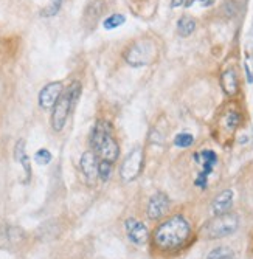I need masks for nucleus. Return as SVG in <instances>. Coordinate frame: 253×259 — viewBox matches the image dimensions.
<instances>
[{"instance_id":"f257e3e1","label":"nucleus","mask_w":253,"mask_h":259,"mask_svg":"<svg viewBox=\"0 0 253 259\" xmlns=\"http://www.w3.org/2000/svg\"><path fill=\"white\" fill-rule=\"evenodd\" d=\"M190 236H191L190 222L183 216L176 214L155 228L154 242L160 250L171 251V250H177L182 245H185Z\"/></svg>"},{"instance_id":"f03ea898","label":"nucleus","mask_w":253,"mask_h":259,"mask_svg":"<svg viewBox=\"0 0 253 259\" xmlns=\"http://www.w3.org/2000/svg\"><path fill=\"white\" fill-rule=\"evenodd\" d=\"M92 146H94L95 154H98L103 160L113 163L118 158L120 148L117 140L112 134V127L106 121H98L92 132Z\"/></svg>"},{"instance_id":"7ed1b4c3","label":"nucleus","mask_w":253,"mask_h":259,"mask_svg":"<svg viewBox=\"0 0 253 259\" xmlns=\"http://www.w3.org/2000/svg\"><path fill=\"white\" fill-rule=\"evenodd\" d=\"M81 93V84L78 81L72 82L67 87V90H64L61 93L59 100L56 101V104L53 106V112H52V127L56 132H61L67 123V118L70 112L73 110L78 98Z\"/></svg>"},{"instance_id":"20e7f679","label":"nucleus","mask_w":253,"mask_h":259,"mask_svg":"<svg viewBox=\"0 0 253 259\" xmlns=\"http://www.w3.org/2000/svg\"><path fill=\"white\" fill-rule=\"evenodd\" d=\"M157 56H158V49L155 40L152 39L137 40L132 45H129L128 50L124 52V61L134 68L151 65L157 59Z\"/></svg>"},{"instance_id":"39448f33","label":"nucleus","mask_w":253,"mask_h":259,"mask_svg":"<svg viewBox=\"0 0 253 259\" xmlns=\"http://www.w3.org/2000/svg\"><path fill=\"white\" fill-rule=\"evenodd\" d=\"M239 227V218L232 213L215 216L205 227L206 239H221L233 234Z\"/></svg>"},{"instance_id":"423d86ee","label":"nucleus","mask_w":253,"mask_h":259,"mask_svg":"<svg viewBox=\"0 0 253 259\" xmlns=\"http://www.w3.org/2000/svg\"><path fill=\"white\" fill-rule=\"evenodd\" d=\"M242 121V115L236 107H227L216 121V132L218 138L222 141H227L228 138H232L236 129L239 127Z\"/></svg>"},{"instance_id":"0eeeda50","label":"nucleus","mask_w":253,"mask_h":259,"mask_svg":"<svg viewBox=\"0 0 253 259\" xmlns=\"http://www.w3.org/2000/svg\"><path fill=\"white\" fill-rule=\"evenodd\" d=\"M194 160L200 166V172L196 179V185L199 188H206V185H208V176L213 172L216 163H218V155L212 149H205V151L194 154Z\"/></svg>"},{"instance_id":"6e6552de","label":"nucleus","mask_w":253,"mask_h":259,"mask_svg":"<svg viewBox=\"0 0 253 259\" xmlns=\"http://www.w3.org/2000/svg\"><path fill=\"white\" fill-rule=\"evenodd\" d=\"M143 149L142 148H134L128 157L124 158L123 164H121V169H120V177L124 180V182H132L134 179H137L142 172V168H143Z\"/></svg>"},{"instance_id":"1a4fd4ad","label":"nucleus","mask_w":253,"mask_h":259,"mask_svg":"<svg viewBox=\"0 0 253 259\" xmlns=\"http://www.w3.org/2000/svg\"><path fill=\"white\" fill-rule=\"evenodd\" d=\"M104 11H106L104 0H90L84 10V16H82L84 27L87 30H94L97 27V23L100 22V19L103 17Z\"/></svg>"},{"instance_id":"9d476101","label":"nucleus","mask_w":253,"mask_h":259,"mask_svg":"<svg viewBox=\"0 0 253 259\" xmlns=\"http://www.w3.org/2000/svg\"><path fill=\"white\" fill-rule=\"evenodd\" d=\"M170 209V199L165 193H155L148 202V218L151 221L162 219Z\"/></svg>"},{"instance_id":"9b49d317","label":"nucleus","mask_w":253,"mask_h":259,"mask_svg":"<svg viewBox=\"0 0 253 259\" xmlns=\"http://www.w3.org/2000/svg\"><path fill=\"white\" fill-rule=\"evenodd\" d=\"M126 233H128L129 241L135 245H145L149 238L148 227L143 222L137 221L134 218H129L126 221Z\"/></svg>"},{"instance_id":"f8f14e48","label":"nucleus","mask_w":253,"mask_h":259,"mask_svg":"<svg viewBox=\"0 0 253 259\" xmlns=\"http://www.w3.org/2000/svg\"><path fill=\"white\" fill-rule=\"evenodd\" d=\"M98 161H97V154L95 151H87L82 154L79 166H81V172L84 174L86 180L89 185H94L97 182L98 177Z\"/></svg>"},{"instance_id":"ddd939ff","label":"nucleus","mask_w":253,"mask_h":259,"mask_svg":"<svg viewBox=\"0 0 253 259\" xmlns=\"http://www.w3.org/2000/svg\"><path fill=\"white\" fill-rule=\"evenodd\" d=\"M62 82L56 81V82H50L45 85L40 93H39V106L42 109H50L56 104V101L59 100L61 93L64 92L62 90Z\"/></svg>"},{"instance_id":"4468645a","label":"nucleus","mask_w":253,"mask_h":259,"mask_svg":"<svg viewBox=\"0 0 253 259\" xmlns=\"http://www.w3.org/2000/svg\"><path fill=\"white\" fill-rule=\"evenodd\" d=\"M25 239V234L20 228L7 225L4 228H0V247L4 248H11L17 244H20Z\"/></svg>"},{"instance_id":"2eb2a0df","label":"nucleus","mask_w":253,"mask_h":259,"mask_svg":"<svg viewBox=\"0 0 253 259\" xmlns=\"http://www.w3.org/2000/svg\"><path fill=\"white\" fill-rule=\"evenodd\" d=\"M131 11L143 19H149L154 16L157 8V0H126Z\"/></svg>"},{"instance_id":"dca6fc26","label":"nucleus","mask_w":253,"mask_h":259,"mask_svg":"<svg viewBox=\"0 0 253 259\" xmlns=\"http://www.w3.org/2000/svg\"><path fill=\"white\" fill-rule=\"evenodd\" d=\"M233 197H235V194H233L232 190H225L219 196H216V199L212 203L213 214L215 216H219V214L228 213L230 208H232V205H233Z\"/></svg>"},{"instance_id":"f3484780","label":"nucleus","mask_w":253,"mask_h":259,"mask_svg":"<svg viewBox=\"0 0 253 259\" xmlns=\"http://www.w3.org/2000/svg\"><path fill=\"white\" fill-rule=\"evenodd\" d=\"M14 158L17 163H20V166L24 168L25 171V179L30 180L31 177V164H30V157L25 152V141L24 140H19L16 146H14Z\"/></svg>"},{"instance_id":"a211bd4d","label":"nucleus","mask_w":253,"mask_h":259,"mask_svg":"<svg viewBox=\"0 0 253 259\" xmlns=\"http://www.w3.org/2000/svg\"><path fill=\"white\" fill-rule=\"evenodd\" d=\"M221 85H222V90L227 93L228 97L236 95V92H238V75L235 72V68H228L222 73Z\"/></svg>"},{"instance_id":"6ab92c4d","label":"nucleus","mask_w":253,"mask_h":259,"mask_svg":"<svg viewBox=\"0 0 253 259\" xmlns=\"http://www.w3.org/2000/svg\"><path fill=\"white\" fill-rule=\"evenodd\" d=\"M194 30H196V22H194L193 17H190V16H183V17L179 19V22H177V33H179L182 37H188V36H191V34L194 33Z\"/></svg>"},{"instance_id":"aec40b11","label":"nucleus","mask_w":253,"mask_h":259,"mask_svg":"<svg viewBox=\"0 0 253 259\" xmlns=\"http://www.w3.org/2000/svg\"><path fill=\"white\" fill-rule=\"evenodd\" d=\"M205 259H235V251L230 247L221 245L213 248Z\"/></svg>"},{"instance_id":"412c9836","label":"nucleus","mask_w":253,"mask_h":259,"mask_svg":"<svg viewBox=\"0 0 253 259\" xmlns=\"http://www.w3.org/2000/svg\"><path fill=\"white\" fill-rule=\"evenodd\" d=\"M124 22H126V17L123 14H112V16H109V17L104 19L103 27L106 30H115V28L121 27Z\"/></svg>"},{"instance_id":"4be33fe9","label":"nucleus","mask_w":253,"mask_h":259,"mask_svg":"<svg viewBox=\"0 0 253 259\" xmlns=\"http://www.w3.org/2000/svg\"><path fill=\"white\" fill-rule=\"evenodd\" d=\"M193 143H194V137L191 134H188V132L177 134L176 138H174V145L177 148H190Z\"/></svg>"},{"instance_id":"5701e85b","label":"nucleus","mask_w":253,"mask_h":259,"mask_svg":"<svg viewBox=\"0 0 253 259\" xmlns=\"http://www.w3.org/2000/svg\"><path fill=\"white\" fill-rule=\"evenodd\" d=\"M61 5H62V0H50L49 7H45V10L40 13L44 17H52V16H56L61 10Z\"/></svg>"},{"instance_id":"b1692460","label":"nucleus","mask_w":253,"mask_h":259,"mask_svg":"<svg viewBox=\"0 0 253 259\" xmlns=\"http://www.w3.org/2000/svg\"><path fill=\"white\" fill-rule=\"evenodd\" d=\"M112 174V163L107 160H101L98 164V176L101 177V180H109Z\"/></svg>"},{"instance_id":"393cba45","label":"nucleus","mask_w":253,"mask_h":259,"mask_svg":"<svg viewBox=\"0 0 253 259\" xmlns=\"http://www.w3.org/2000/svg\"><path fill=\"white\" fill-rule=\"evenodd\" d=\"M34 160L37 164H42V166L44 164H49L52 161V152L49 149H39L34 155Z\"/></svg>"},{"instance_id":"a878e982","label":"nucleus","mask_w":253,"mask_h":259,"mask_svg":"<svg viewBox=\"0 0 253 259\" xmlns=\"http://www.w3.org/2000/svg\"><path fill=\"white\" fill-rule=\"evenodd\" d=\"M215 2L216 0H187V7H191V5H194V4H199L200 7H203V8H208V7H212V5H215Z\"/></svg>"},{"instance_id":"bb28decb","label":"nucleus","mask_w":253,"mask_h":259,"mask_svg":"<svg viewBox=\"0 0 253 259\" xmlns=\"http://www.w3.org/2000/svg\"><path fill=\"white\" fill-rule=\"evenodd\" d=\"M185 2H187V0H171V7L173 8H179V7H182Z\"/></svg>"}]
</instances>
